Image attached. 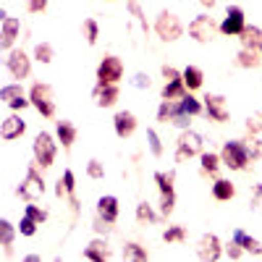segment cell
<instances>
[{
	"label": "cell",
	"instance_id": "6da1fadb",
	"mask_svg": "<svg viewBox=\"0 0 262 262\" xmlns=\"http://www.w3.org/2000/svg\"><path fill=\"white\" fill-rule=\"evenodd\" d=\"M221 160L231 170H247V165L252 160L249 158V149H247V142H238V139L226 142L223 149H221Z\"/></svg>",
	"mask_w": 262,
	"mask_h": 262
},
{
	"label": "cell",
	"instance_id": "7a4b0ae2",
	"mask_svg": "<svg viewBox=\"0 0 262 262\" xmlns=\"http://www.w3.org/2000/svg\"><path fill=\"white\" fill-rule=\"evenodd\" d=\"M202 152H205V139L196 131L184 128L179 137V144H176V163H189L191 158L202 155Z\"/></svg>",
	"mask_w": 262,
	"mask_h": 262
},
{
	"label": "cell",
	"instance_id": "3957f363",
	"mask_svg": "<svg viewBox=\"0 0 262 262\" xmlns=\"http://www.w3.org/2000/svg\"><path fill=\"white\" fill-rule=\"evenodd\" d=\"M29 100L32 105L37 107V113L42 118H53L55 116V100H53V86L50 84H32V90H29Z\"/></svg>",
	"mask_w": 262,
	"mask_h": 262
},
{
	"label": "cell",
	"instance_id": "277c9868",
	"mask_svg": "<svg viewBox=\"0 0 262 262\" xmlns=\"http://www.w3.org/2000/svg\"><path fill=\"white\" fill-rule=\"evenodd\" d=\"M32 152H34V163L39 168H50L55 163V139L48 131H39L32 142Z\"/></svg>",
	"mask_w": 262,
	"mask_h": 262
},
{
	"label": "cell",
	"instance_id": "5b68a950",
	"mask_svg": "<svg viewBox=\"0 0 262 262\" xmlns=\"http://www.w3.org/2000/svg\"><path fill=\"white\" fill-rule=\"evenodd\" d=\"M42 194H45V179H42V173L37 170V163H34L27 170V176H24V181H21V186H18V196H24L27 202H37Z\"/></svg>",
	"mask_w": 262,
	"mask_h": 262
},
{
	"label": "cell",
	"instance_id": "8992f818",
	"mask_svg": "<svg viewBox=\"0 0 262 262\" xmlns=\"http://www.w3.org/2000/svg\"><path fill=\"white\" fill-rule=\"evenodd\" d=\"M155 32L163 42H176L181 34H184V27H181V21L176 13H170V11H163L158 18H155Z\"/></svg>",
	"mask_w": 262,
	"mask_h": 262
},
{
	"label": "cell",
	"instance_id": "52a82bcc",
	"mask_svg": "<svg viewBox=\"0 0 262 262\" xmlns=\"http://www.w3.org/2000/svg\"><path fill=\"white\" fill-rule=\"evenodd\" d=\"M215 32H221V24H215L212 16H196V18H191V24H189V37L194 42H200V45L212 42Z\"/></svg>",
	"mask_w": 262,
	"mask_h": 262
},
{
	"label": "cell",
	"instance_id": "ba28073f",
	"mask_svg": "<svg viewBox=\"0 0 262 262\" xmlns=\"http://www.w3.org/2000/svg\"><path fill=\"white\" fill-rule=\"evenodd\" d=\"M123 79V60L118 55H105L97 66V84H118Z\"/></svg>",
	"mask_w": 262,
	"mask_h": 262
},
{
	"label": "cell",
	"instance_id": "9c48e42d",
	"mask_svg": "<svg viewBox=\"0 0 262 262\" xmlns=\"http://www.w3.org/2000/svg\"><path fill=\"white\" fill-rule=\"evenodd\" d=\"M155 184L160 189V212L168 217L176 210V191H173V173H155Z\"/></svg>",
	"mask_w": 262,
	"mask_h": 262
},
{
	"label": "cell",
	"instance_id": "30bf717a",
	"mask_svg": "<svg viewBox=\"0 0 262 262\" xmlns=\"http://www.w3.org/2000/svg\"><path fill=\"white\" fill-rule=\"evenodd\" d=\"M6 66H8V71H11L13 79H27L32 74V58L24 50H8Z\"/></svg>",
	"mask_w": 262,
	"mask_h": 262
},
{
	"label": "cell",
	"instance_id": "8fae6325",
	"mask_svg": "<svg viewBox=\"0 0 262 262\" xmlns=\"http://www.w3.org/2000/svg\"><path fill=\"white\" fill-rule=\"evenodd\" d=\"M244 27H247L244 11L238 8V6H231L228 13H226V18L221 21V32H223L226 37H238V34L244 32Z\"/></svg>",
	"mask_w": 262,
	"mask_h": 262
},
{
	"label": "cell",
	"instance_id": "7c38bea8",
	"mask_svg": "<svg viewBox=\"0 0 262 262\" xmlns=\"http://www.w3.org/2000/svg\"><path fill=\"white\" fill-rule=\"evenodd\" d=\"M0 100H3L11 111H24V107L32 105V100L24 95V90H21V84H6L3 90H0Z\"/></svg>",
	"mask_w": 262,
	"mask_h": 262
},
{
	"label": "cell",
	"instance_id": "4fadbf2b",
	"mask_svg": "<svg viewBox=\"0 0 262 262\" xmlns=\"http://www.w3.org/2000/svg\"><path fill=\"white\" fill-rule=\"evenodd\" d=\"M223 254V244H221V238H217L215 233H205L200 238V244H196V257L200 259H221Z\"/></svg>",
	"mask_w": 262,
	"mask_h": 262
},
{
	"label": "cell",
	"instance_id": "5bb4252c",
	"mask_svg": "<svg viewBox=\"0 0 262 262\" xmlns=\"http://www.w3.org/2000/svg\"><path fill=\"white\" fill-rule=\"evenodd\" d=\"M205 113H207V118L215 121V123H226V121H228L226 97H223V95H207V97H205Z\"/></svg>",
	"mask_w": 262,
	"mask_h": 262
},
{
	"label": "cell",
	"instance_id": "9a60e30c",
	"mask_svg": "<svg viewBox=\"0 0 262 262\" xmlns=\"http://www.w3.org/2000/svg\"><path fill=\"white\" fill-rule=\"evenodd\" d=\"M113 126H116V134H118L121 139H128V137H134L139 121H137V116L131 113V111H121V113H116Z\"/></svg>",
	"mask_w": 262,
	"mask_h": 262
},
{
	"label": "cell",
	"instance_id": "2e32d148",
	"mask_svg": "<svg viewBox=\"0 0 262 262\" xmlns=\"http://www.w3.org/2000/svg\"><path fill=\"white\" fill-rule=\"evenodd\" d=\"M18 32H21V21L18 18H13V16L3 18V29H0V48H3L6 53L13 50V42H16Z\"/></svg>",
	"mask_w": 262,
	"mask_h": 262
},
{
	"label": "cell",
	"instance_id": "e0dca14e",
	"mask_svg": "<svg viewBox=\"0 0 262 262\" xmlns=\"http://www.w3.org/2000/svg\"><path fill=\"white\" fill-rule=\"evenodd\" d=\"M92 95H95L97 107H113V105L118 102V97H121L118 84H97Z\"/></svg>",
	"mask_w": 262,
	"mask_h": 262
},
{
	"label": "cell",
	"instance_id": "ac0fdd59",
	"mask_svg": "<svg viewBox=\"0 0 262 262\" xmlns=\"http://www.w3.org/2000/svg\"><path fill=\"white\" fill-rule=\"evenodd\" d=\"M27 131V123L21 121V116H16V113H11L6 121H3V126H0V137H3L6 142H13V139H18L21 134Z\"/></svg>",
	"mask_w": 262,
	"mask_h": 262
},
{
	"label": "cell",
	"instance_id": "d6986e66",
	"mask_svg": "<svg viewBox=\"0 0 262 262\" xmlns=\"http://www.w3.org/2000/svg\"><path fill=\"white\" fill-rule=\"evenodd\" d=\"M118 200H116V196H111V194H107V196H100V200H97V215L102 217V221H107V223H116L118 221Z\"/></svg>",
	"mask_w": 262,
	"mask_h": 262
},
{
	"label": "cell",
	"instance_id": "ffe728a7",
	"mask_svg": "<svg viewBox=\"0 0 262 262\" xmlns=\"http://www.w3.org/2000/svg\"><path fill=\"white\" fill-rule=\"evenodd\" d=\"M55 139L63 144V149H71V144L76 142V126L71 121H58L55 123Z\"/></svg>",
	"mask_w": 262,
	"mask_h": 262
},
{
	"label": "cell",
	"instance_id": "44dd1931",
	"mask_svg": "<svg viewBox=\"0 0 262 262\" xmlns=\"http://www.w3.org/2000/svg\"><path fill=\"white\" fill-rule=\"evenodd\" d=\"M181 100H163L158 107V121L160 123H173L176 116H181Z\"/></svg>",
	"mask_w": 262,
	"mask_h": 262
},
{
	"label": "cell",
	"instance_id": "7402d4cb",
	"mask_svg": "<svg viewBox=\"0 0 262 262\" xmlns=\"http://www.w3.org/2000/svg\"><path fill=\"white\" fill-rule=\"evenodd\" d=\"M84 257L92 259V262H105V259H111V249H107V242H105V238H95V242H90V247L84 249Z\"/></svg>",
	"mask_w": 262,
	"mask_h": 262
},
{
	"label": "cell",
	"instance_id": "603a6c76",
	"mask_svg": "<svg viewBox=\"0 0 262 262\" xmlns=\"http://www.w3.org/2000/svg\"><path fill=\"white\" fill-rule=\"evenodd\" d=\"M238 39H242V48L259 50V45H262V29L259 27H244V32L238 34Z\"/></svg>",
	"mask_w": 262,
	"mask_h": 262
},
{
	"label": "cell",
	"instance_id": "cb8c5ba5",
	"mask_svg": "<svg viewBox=\"0 0 262 262\" xmlns=\"http://www.w3.org/2000/svg\"><path fill=\"white\" fill-rule=\"evenodd\" d=\"M181 76H184V84H186L189 92L200 90V86L205 84V74H202V69H196V66H186V69L181 71Z\"/></svg>",
	"mask_w": 262,
	"mask_h": 262
},
{
	"label": "cell",
	"instance_id": "d4e9b609",
	"mask_svg": "<svg viewBox=\"0 0 262 262\" xmlns=\"http://www.w3.org/2000/svg\"><path fill=\"white\" fill-rule=\"evenodd\" d=\"M212 196H215L217 202H228V200H233V196H236V186L228 179H217L212 184Z\"/></svg>",
	"mask_w": 262,
	"mask_h": 262
},
{
	"label": "cell",
	"instance_id": "484cf974",
	"mask_svg": "<svg viewBox=\"0 0 262 262\" xmlns=\"http://www.w3.org/2000/svg\"><path fill=\"white\" fill-rule=\"evenodd\" d=\"M233 242H238L244 247V252H249V254H262V242H257V238H252V236H247L242 228H236L233 231Z\"/></svg>",
	"mask_w": 262,
	"mask_h": 262
},
{
	"label": "cell",
	"instance_id": "4316f807",
	"mask_svg": "<svg viewBox=\"0 0 262 262\" xmlns=\"http://www.w3.org/2000/svg\"><path fill=\"white\" fill-rule=\"evenodd\" d=\"M186 84H184V76L181 79H173V81H165L163 86V100H181L186 95Z\"/></svg>",
	"mask_w": 262,
	"mask_h": 262
},
{
	"label": "cell",
	"instance_id": "83f0119b",
	"mask_svg": "<svg viewBox=\"0 0 262 262\" xmlns=\"http://www.w3.org/2000/svg\"><path fill=\"white\" fill-rule=\"evenodd\" d=\"M13 236H16V228L6 221H0V244H3V252H6V257H11L13 254Z\"/></svg>",
	"mask_w": 262,
	"mask_h": 262
},
{
	"label": "cell",
	"instance_id": "f1b7e54d",
	"mask_svg": "<svg viewBox=\"0 0 262 262\" xmlns=\"http://www.w3.org/2000/svg\"><path fill=\"white\" fill-rule=\"evenodd\" d=\"M236 63L242 66V69H259L262 53H259V50H247V48H242V53L236 55Z\"/></svg>",
	"mask_w": 262,
	"mask_h": 262
},
{
	"label": "cell",
	"instance_id": "f546056e",
	"mask_svg": "<svg viewBox=\"0 0 262 262\" xmlns=\"http://www.w3.org/2000/svg\"><path fill=\"white\" fill-rule=\"evenodd\" d=\"M121 254H123V259H131V262H144V259L149 257L147 247H142V244H137V242H128Z\"/></svg>",
	"mask_w": 262,
	"mask_h": 262
},
{
	"label": "cell",
	"instance_id": "4dcf8cb0",
	"mask_svg": "<svg viewBox=\"0 0 262 262\" xmlns=\"http://www.w3.org/2000/svg\"><path fill=\"white\" fill-rule=\"evenodd\" d=\"M200 160H202V173H210V176H215V173H217V168L223 165L221 155H215V152H202V155H200Z\"/></svg>",
	"mask_w": 262,
	"mask_h": 262
},
{
	"label": "cell",
	"instance_id": "1f68e13d",
	"mask_svg": "<svg viewBox=\"0 0 262 262\" xmlns=\"http://www.w3.org/2000/svg\"><path fill=\"white\" fill-rule=\"evenodd\" d=\"M181 111L184 113H189V116H200V113H205V102H200L196 97H191L189 92L181 97Z\"/></svg>",
	"mask_w": 262,
	"mask_h": 262
},
{
	"label": "cell",
	"instance_id": "d6a6232c",
	"mask_svg": "<svg viewBox=\"0 0 262 262\" xmlns=\"http://www.w3.org/2000/svg\"><path fill=\"white\" fill-rule=\"evenodd\" d=\"M137 221L139 223H155L158 221V215H155V210H152L149 202H139L137 205Z\"/></svg>",
	"mask_w": 262,
	"mask_h": 262
},
{
	"label": "cell",
	"instance_id": "836d02e7",
	"mask_svg": "<svg viewBox=\"0 0 262 262\" xmlns=\"http://www.w3.org/2000/svg\"><path fill=\"white\" fill-rule=\"evenodd\" d=\"M163 238H165L168 244H181L184 238H186V228L184 226H170V228H165Z\"/></svg>",
	"mask_w": 262,
	"mask_h": 262
},
{
	"label": "cell",
	"instance_id": "e575fe53",
	"mask_svg": "<svg viewBox=\"0 0 262 262\" xmlns=\"http://www.w3.org/2000/svg\"><path fill=\"white\" fill-rule=\"evenodd\" d=\"M147 142H149V152H152V155L160 158L163 155V139L158 137L155 128H147Z\"/></svg>",
	"mask_w": 262,
	"mask_h": 262
},
{
	"label": "cell",
	"instance_id": "d590c367",
	"mask_svg": "<svg viewBox=\"0 0 262 262\" xmlns=\"http://www.w3.org/2000/svg\"><path fill=\"white\" fill-rule=\"evenodd\" d=\"M53 48L48 45V42H39V45L34 48V58L39 60V63H53Z\"/></svg>",
	"mask_w": 262,
	"mask_h": 262
},
{
	"label": "cell",
	"instance_id": "8d00e7d4",
	"mask_svg": "<svg viewBox=\"0 0 262 262\" xmlns=\"http://www.w3.org/2000/svg\"><path fill=\"white\" fill-rule=\"evenodd\" d=\"M84 34H86V42H90V45H95V42H97L100 27H97L95 18H86V21H84Z\"/></svg>",
	"mask_w": 262,
	"mask_h": 262
},
{
	"label": "cell",
	"instance_id": "74e56055",
	"mask_svg": "<svg viewBox=\"0 0 262 262\" xmlns=\"http://www.w3.org/2000/svg\"><path fill=\"white\" fill-rule=\"evenodd\" d=\"M24 215H29L32 221H37L39 226L48 221V210H42V207H37V205H32V202H29V205L24 207Z\"/></svg>",
	"mask_w": 262,
	"mask_h": 262
},
{
	"label": "cell",
	"instance_id": "f35d334b",
	"mask_svg": "<svg viewBox=\"0 0 262 262\" xmlns=\"http://www.w3.org/2000/svg\"><path fill=\"white\" fill-rule=\"evenodd\" d=\"M37 221H32V217L29 215H24V217H21V223H18V233L21 236H34L37 233Z\"/></svg>",
	"mask_w": 262,
	"mask_h": 262
},
{
	"label": "cell",
	"instance_id": "ab89813d",
	"mask_svg": "<svg viewBox=\"0 0 262 262\" xmlns=\"http://www.w3.org/2000/svg\"><path fill=\"white\" fill-rule=\"evenodd\" d=\"M223 254H226L228 259H242L247 252H244V247L238 244V242H231V244H226V247H223Z\"/></svg>",
	"mask_w": 262,
	"mask_h": 262
},
{
	"label": "cell",
	"instance_id": "60d3db41",
	"mask_svg": "<svg viewBox=\"0 0 262 262\" xmlns=\"http://www.w3.org/2000/svg\"><path fill=\"white\" fill-rule=\"evenodd\" d=\"M247 149H249V158H252V160H259V158H262V142L257 139V134H252V137L247 139Z\"/></svg>",
	"mask_w": 262,
	"mask_h": 262
},
{
	"label": "cell",
	"instance_id": "b9f144b4",
	"mask_svg": "<svg viewBox=\"0 0 262 262\" xmlns=\"http://www.w3.org/2000/svg\"><path fill=\"white\" fill-rule=\"evenodd\" d=\"M60 181H63V186H66V191H69V196L76 191V176H74V170L71 168H66L63 170V176H60Z\"/></svg>",
	"mask_w": 262,
	"mask_h": 262
},
{
	"label": "cell",
	"instance_id": "7bdbcfd3",
	"mask_svg": "<svg viewBox=\"0 0 262 262\" xmlns=\"http://www.w3.org/2000/svg\"><path fill=\"white\" fill-rule=\"evenodd\" d=\"M86 176H90V179H102L105 176L102 163L100 160H90V163H86Z\"/></svg>",
	"mask_w": 262,
	"mask_h": 262
},
{
	"label": "cell",
	"instance_id": "ee69618b",
	"mask_svg": "<svg viewBox=\"0 0 262 262\" xmlns=\"http://www.w3.org/2000/svg\"><path fill=\"white\" fill-rule=\"evenodd\" d=\"M247 131L249 134H259L262 131V113H254V116L247 118Z\"/></svg>",
	"mask_w": 262,
	"mask_h": 262
},
{
	"label": "cell",
	"instance_id": "f6af8a7d",
	"mask_svg": "<svg viewBox=\"0 0 262 262\" xmlns=\"http://www.w3.org/2000/svg\"><path fill=\"white\" fill-rule=\"evenodd\" d=\"M128 11H131V13L137 16V21H139V24H142V29L147 32V18L142 16V8H139V3H137V0H131V3H128Z\"/></svg>",
	"mask_w": 262,
	"mask_h": 262
},
{
	"label": "cell",
	"instance_id": "bcb514c9",
	"mask_svg": "<svg viewBox=\"0 0 262 262\" xmlns=\"http://www.w3.org/2000/svg\"><path fill=\"white\" fill-rule=\"evenodd\" d=\"M131 84H134L137 90H149V86H152V81H149L147 74H137L134 79H131Z\"/></svg>",
	"mask_w": 262,
	"mask_h": 262
},
{
	"label": "cell",
	"instance_id": "7dc6e473",
	"mask_svg": "<svg viewBox=\"0 0 262 262\" xmlns=\"http://www.w3.org/2000/svg\"><path fill=\"white\" fill-rule=\"evenodd\" d=\"M191 118H194V116H189V113H181V116H176L173 126H179V128L184 131V128H189V126H191Z\"/></svg>",
	"mask_w": 262,
	"mask_h": 262
},
{
	"label": "cell",
	"instance_id": "c3c4849f",
	"mask_svg": "<svg viewBox=\"0 0 262 262\" xmlns=\"http://www.w3.org/2000/svg\"><path fill=\"white\" fill-rule=\"evenodd\" d=\"M48 8V0H29V13H42Z\"/></svg>",
	"mask_w": 262,
	"mask_h": 262
},
{
	"label": "cell",
	"instance_id": "681fc988",
	"mask_svg": "<svg viewBox=\"0 0 262 262\" xmlns=\"http://www.w3.org/2000/svg\"><path fill=\"white\" fill-rule=\"evenodd\" d=\"M163 76H165V81H173V79H181V74L173 69V66H163Z\"/></svg>",
	"mask_w": 262,
	"mask_h": 262
},
{
	"label": "cell",
	"instance_id": "f907efd6",
	"mask_svg": "<svg viewBox=\"0 0 262 262\" xmlns=\"http://www.w3.org/2000/svg\"><path fill=\"white\" fill-rule=\"evenodd\" d=\"M259 200H262V184H254V189H252V207H257Z\"/></svg>",
	"mask_w": 262,
	"mask_h": 262
},
{
	"label": "cell",
	"instance_id": "816d5d0a",
	"mask_svg": "<svg viewBox=\"0 0 262 262\" xmlns=\"http://www.w3.org/2000/svg\"><path fill=\"white\" fill-rule=\"evenodd\" d=\"M200 3H202V6H205V8H210V11H212V8H215V0H200Z\"/></svg>",
	"mask_w": 262,
	"mask_h": 262
},
{
	"label": "cell",
	"instance_id": "f5cc1de1",
	"mask_svg": "<svg viewBox=\"0 0 262 262\" xmlns=\"http://www.w3.org/2000/svg\"><path fill=\"white\" fill-rule=\"evenodd\" d=\"M259 53H262V45H259Z\"/></svg>",
	"mask_w": 262,
	"mask_h": 262
},
{
	"label": "cell",
	"instance_id": "db71d44e",
	"mask_svg": "<svg viewBox=\"0 0 262 262\" xmlns=\"http://www.w3.org/2000/svg\"><path fill=\"white\" fill-rule=\"evenodd\" d=\"M111 3H113V0H111Z\"/></svg>",
	"mask_w": 262,
	"mask_h": 262
}]
</instances>
